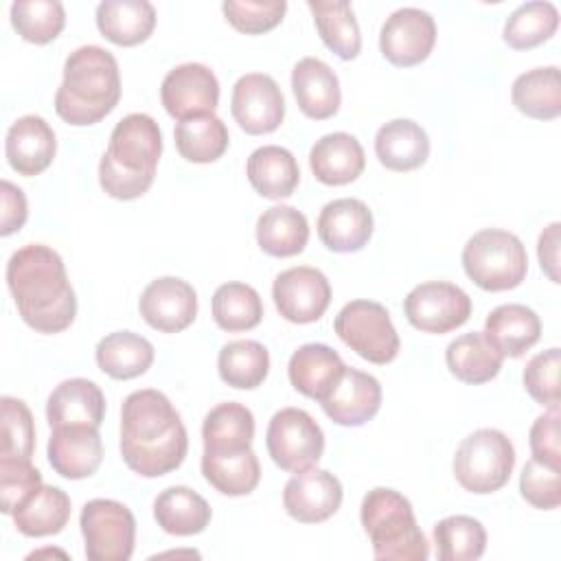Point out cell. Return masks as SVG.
<instances>
[{"instance_id":"obj_1","label":"cell","mask_w":561,"mask_h":561,"mask_svg":"<svg viewBox=\"0 0 561 561\" xmlns=\"http://www.w3.org/2000/svg\"><path fill=\"white\" fill-rule=\"evenodd\" d=\"M188 451L180 412L160 390L145 388L127 394L121 408V456L142 478L178 469Z\"/></svg>"},{"instance_id":"obj_2","label":"cell","mask_w":561,"mask_h":561,"mask_svg":"<svg viewBox=\"0 0 561 561\" xmlns=\"http://www.w3.org/2000/svg\"><path fill=\"white\" fill-rule=\"evenodd\" d=\"M7 285L20 318L39 333H59L77 316L75 289L61 256L44 245L28 243L7 263Z\"/></svg>"},{"instance_id":"obj_3","label":"cell","mask_w":561,"mask_h":561,"mask_svg":"<svg viewBox=\"0 0 561 561\" xmlns=\"http://www.w3.org/2000/svg\"><path fill=\"white\" fill-rule=\"evenodd\" d=\"M162 153V134L149 114H127L110 134L99 162L101 188L114 199H136L149 191Z\"/></svg>"},{"instance_id":"obj_4","label":"cell","mask_w":561,"mask_h":561,"mask_svg":"<svg viewBox=\"0 0 561 561\" xmlns=\"http://www.w3.org/2000/svg\"><path fill=\"white\" fill-rule=\"evenodd\" d=\"M121 99L118 61L96 44L79 46L64 64V79L55 94V112L68 125H94Z\"/></svg>"},{"instance_id":"obj_5","label":"cell","mask_w":561,"mask_h":561,"mask_svg":"<svg viewBox=\"0 0 561 561\" xmlns=\"http://www.w3.org/2000/svg\"><path fill=\"white\" fill-rule=\"evenodd\" d=\"M359 519L377 559L425 561L430 557V546L416 524L412 504L399 491L388 486L368 491L362 500Z\"/></svg>"},{"instance_id":"obj_6","label":"cell","mask_w":561,"mask_h":561,"mask_svg":"<svg viewBox=\"0 0 561 561\" xmlns=\"http://www.w3.org/2000/svg\"><path fill=\"white\" fill-rule=\"evenodd\" d=\"M462 267L480 289L506 291L526 278L528 254L517 234L484 228L465 243Z\"/></svg>"},{"instance_id":"obj_7","label":"cell","mask_w":561,"mask_h":561,"mask_svg":"<svg viewBox=\"0 0 561 561\" xmlns=\"http://www.w3.org/2000/svg\"><path fill=\"white\" fill-rule=\"evenodd\" d=\"M515 467L511 438L493 427L471 432L454 454V476L458 484L476 495L500 491Z\"/></svg>"},{"instance_id":"obj_8","label":"cell","mask_w":561,"mask_h":561,"mask_svg":"<svg viewBox=\"0 0 561 561\" xmlns=\"http://www.w3.org/2000/svg\"><path fill=\"white\" fill-rule=\"evenodd\" d=\"M340 340L370 364H388L399 353V333L388 309L375 300L346 302L333 322Z\"/></svg>"},{"instance_id":"obj_9","label":"cell","mask_w":561,"mask_h":561,"mask_svg":"<svg viewBox=\"0 0 561 561\" xmlns=\"http://www.w3.org/2000/svg\"><path fill=\"white\" fill-rule=\"evenodd\" d=\"M79 526L90 561H127L131 557L136 519L125 504L105 497L90 500L81 508Z\"/></svg>"},{"instance_id":"obj_10","label":"cell","mask_w":561,"mask_h":561,"mask_svg":"<svg viewBox=\"0 0 561 561\" xmlns=\"http://www.w3.org/2000/svg\"><path fill=\"white\" fill-rule=\"evenodd\" d=\"M265 445L283 471L298 473L318 465L324 451V434L309 412L283 408L270 419Z\"/></svg>"},{"instance_id":"obj_11","label":"cell","mask_w":561,"mask_h":561,"mask_svg":"<svg viewBox=\"0 0 561 561\" xmlns=\"http://www.w3.org/2000/svg\"><path fill=\"white\" fill-rule=\"evenodd\" d=\"M408 322L423 333H447L471 316V298L447 280H427L410 289L403 300Z\"/></svg>"},{"instance_id":"obj_12","label":"cell","mask_w":561,"mask_h":561,"mask_svg":"<svg viewBox=\"0 0 561 561\" xmlns=\"http://www.w3.org/2000/svg\"><path fill=\"white\" fill-rule=\"evenodd\" d=\"M160 101L167 114L178 121L208 116L215 114L219 103V81L204 64H180L162 79Z\"/></svg>"},{"instance_id":"obj_13","label":"cell","mask_w":561,"mask_h":561,"mask_svg":"<svg viewBox=\"0 0 561 561\" xmlns=\"http://www.w3.org/2000/svg\"><path fill=\"white\" fill-rule=\"evenodd\" d=\"M272 298L287 322L309 324L324 316L331 302V285L320 270L296 265L274 278Z\"/></svg>"},{"instance_id":"obj_14","label":"cell","mask_w":561,"mask_h":561,"mask_svg":"<svg viewBox=\"0 0 561 561\" xmlns=\"http://www.w3.org/2000/svg\"><path fill=\"white\" fill-rule=\"evenodd\" d=\"M436 44L434 18L416 7L390 13L379 31L381 55L394 66H416L425 61Z\"/></svg>"},{"instance_id":"obj_15","label":"cell","mask_w":561,"mask_h":561,"mask_svg":"<svg viewBox=\"0 0 561 561\" xmlns=\"http://www.w3.org/2000/svg\"><path fill=\"white\" fill-rule=\"evenodd\" d=\"M230 110L245 134H270L285 118V96L270 75L248 72L232 85Z\"/></svg>"},{"instance_id":"obj_16","label":"cell","mask_w":561,"mask_h":561,"mask_svg":"<svg viewBox=\"0 0 561 561\" xmlns=\"http://www.w3.org/2000/svg\"><path fill=\"white\" fill-rule=\"evenodd\" d=\"M138 309L151 329L178 333L195 320L197 294L191 283L178 276H160L142 289Z\"/></svg>"},{"instance_id":"obj_17","label":"cell","mask_w":561,"mask_h":561,"mask_svg":"<svg viewBox=\"0 0 561 561\" xmlns=\"http://www.w3.org/2000/svg\"><path fill=\"white\" fill-rule=\"evenodd\" d=\"M342 482L327 469L294 473L283 489V506L289 517L302 524L329 519L342 504Z\"/></svg>"},{"instance_id":"obj_18","label":"cell","mask_w":561,"mask_h":561,"mask_svg":"<svg viewBox=\"0 0 561 561\" xmlns=\"http://www.w3.org/2000/svg\"><path fill=\"white\" fill-rule=\"evenodd\" d=\"M320 405L333 423L357 427L379 412L381 386L373 375L346 366L331 390L320 399Z\"/></svg>"},{"instance_id":"obj_19","label":"cell","mask_w":561,"mask_h":561,"mask_svg":"<svg viewBox=\"0 0 561 561\" xmlns=\"http://www.w3.org/2000/svg\"><path fill=\"white\" fill-rule=\"evenodd\" d=\"M48 462L50 467L68 480L90 478L103 460V443L99 427L90 425H64L53 427L48 438Z\"/></svg>"},{"instance_id":"obj_20","label":"cell","mask_w":561,"mask_h":561,"mask_svg":"<svg viewBox=\"0 0 561 561\" xmlns=\"http://www.w3.org/2000/svg\"><path fill=\"white\" fill-rule=\"evenodd\" d=\"M55 151V131L42 116L26 114L11 123L4 140V153L11 169L20 175H39L50 167Z\"/></svg>"},{"instance_id":"obj_21","label":"cell","mask_w":561,"mask_h":561,"mask_svg":"<svg viewBox=\"0 0 561 561\" xmlns=\"http://www.w3.org/2000/svg\"><path fill=\"white\" fill-rule=\"evenodd\" d=\"M318 237L331 252H357L373 234V213L357 197H340L320 210Z\"/></svg>"},{"instance_id":"obj_22","label":"cell","mask_w":561,"mask_h":561,"mask_svg":"<svg viewBox=\"0 0 561 561\" xmlns=\"http://www.w3.org/2000/svg\"><path fill=\"white\" fill-rule=\"evenodd\" d=\"M291 90L298 107L313 121L331 118L340 110L337 75L318 57H302L291 70Z\"/></svg>"},{"instance_id":"obj_23","label":"cell","mask_w":561,"mask_h":561,"mask_svg":"<svg viewBox=\"0 0 561 561\" xmlns=\"http://www.w3.org/2000/svg\"><path fill=\"white\" fill-rule=\"evenodd\" d=\"M105 416V397L101 388L83 377L61 381L46 401V419L50 427L90 425L101 427Z\"/></svg>"},{"instance_id":"obj_24","label":"cell","mask_w":561,"mask_h":561,"mask_svg":"<svg viewBox=\"0 0 561 561\" xmlns=\"http://www.w3.org/2000/svg\"><path fill=\"white\" fill-rule=\"evenodd\" d=\"M309 167L318 182L327 186H342L362 175L366 156L355 136L333 131L316 140L309 151Z\"/></svg>"},{"instance_id":"obj_25","label":"cell","mask_w":561,"mask_h":561,"mask_svg":"<svg viewBox=\"0 0 561 561\" xmlns=\"http://www.w3.org/2000/svg\"><path fill=\"white\" fill-rule=\"evenodd\" d=\"M375 153L390 171H414L430 156V138L425 129L410 118H394L379 127L375 136Z\"/></svg>"},{"instance_id":"obj_26","label":"cell","mask_w":561,"mask_h":561,"mask_svg":"<svg viewBox=\"0 0 561 561\" xmlns=\"http://www.w3.org/2000/svg\"><path fill=\"white\" fill-rule=\"evenodd\" d=\"M445 362L456 379L478 386L497 377L504 355L484 331H471L447 344Z\"/></svg>"},{"instance_id":"obj_27","label":"cell","mask_w":561,"mask_h":561,"mask_svg":"<svg viewBox=\"0 0 561 561\" xmlns=\"http://www.w3.org/2000/svg\"><path fill=\"white\" fill-rule=\"evenodd\" d=\"M344 368L346 364L342 362L337 351H333L327 344L311 342L302 344L298 351L291 353L287 375L291 386L300 394L320 401L331 390V386L335 383Z\"/></svg>"},{"instance_id":"obj_28","label":"cell","mask_w":561,"mask_h":561,"mask_svg":"<svg viewBox=\"0 0 561 561\" xmlns=\"http://www.w3.org/2000/svg\"><path fill=\"white\" fill-rule=\"evenodd\" d=\"M252 188L267 199H283L294 193L300 180V169L294 153L278 145L254 149L245 164Z\"/></svg>"},{"instance_id":"obj_29","label":"cell","mask_w":561,"mask_h":561,"mask_svg":"<svg viewBox=\"0 0 561 561\" xmlns=\"http://www.w3.org/2000/svg\"><path fill=\"white\" fill-rule=\"evenodd\" d=\"M101 35L118 46L145 42L156 26V9L147 0H103L96 7Z\"/></svg>"},{"instance_id":"obj_30","label":"cell","mask_w":561,"mask_h":561,"mask_svg":"<svg viewBox=\"0 0 561 561\" xmlns=\"http://www.w3.org/2000/svg\"><path fill=\"white\" fill-rule=\"evenodd\" d=\"M484 333L504 357H522L539 340L541 320L530 307L508 302L486 316Z\"/></svg>"},{"instance_id":"obj_31","label":"cell","mask_w":561,"mask_h":561,"mask_svg":"<svg viewBox=\"0 0 561 561\" xmlns=\"http://www.w3.org/2000/svg\"><path fill=\"white\" fill-rule=\"evenodd\" d=\"M158 526L175 537H191L210 524L213 511L208 502L188 486H169L153 502Z\"/></svg>"},{"instance_id":"obj_32","label":"cell","mask_w":561,"mask_h":561,"mask_svg":"<svg viewBox=\"0 0 561 561\" xmlns=\"http://www.w3.org/2000/svg\"><path fill=\"white\" fill-rule=\"evenodd\" d=\"M309 239L307 217L294 206H270L256 219V243L270 256L300 254Z\"/></svg>"},{"instance_id":"obj_33","label":"cell","mask_w":561,"mask_h":561,"mask_svg":"<svg viewBox=\"0 0 561 561\" xmlns=\"http://www.w3.org/2000/svg\"><path fill=\"white\" fill-rule=\"evenodd\" d=\"M202 438L204 451L208 454H230L250 449L254 438V416L243 403H219L204 416Z\"/></svg>"},{"instance_id":"obj_34","label":"cell","mask_w":561,"mask_h":561,"mask_svg":"<svg viewBox=\"0 0 561 561\" xmlns=\"http://www.w3.org/2000/svg\"><path fill=\"white\" fill-rule=\"evenodd\" d=\"M513 105L528 118L552 121L561 114V77L557 66L522 72L511 88Z\"/></svg>"},{"instance_id":"obj_35","label":"cell","mask_w":561,"mask_h":561,"mask_svg":"<svg viewBox=\"0 0 561 561\" xmlns=\"http://www.w3.org/2000/svg\"><path fill=\"white\" fill-rule=\"evenodd\" d=\"M202 473L206 482L230 497L248 495L261 480V465L256 454L250 449L230 454H202Z\"/></svg>"},{"instance_id":"obj_36","label":"cell","mask_w":561,"mask_h":561,"mask_svg":"<svg viewBox=\"0 0 561 561\" xmlns=\"http://www.w3.org/2000/svg\"><path fill=\"white\" fill-rule=\"evenodd\" d=\"M70 519V497L53 484H42L13 511L15 528L26 537H48L64 530Z\"/></svg>"},{"instance_id":"obj_37","label":"cell","mask_w":561,"mask_h":561,"mask_svg":"<svg viewBox=\"0 0 561 561\" xmlns=\"http://www.w3.org/2000/svg\"><path fill=\"white\" fill-rule=\"evenodd\" d=\"M316 28L329 50L340 59H355L362 50L359 24L346 0H309Z\"/></svg>"},{"instance_id":"obj_38","label":"cell","mask_w":561,"mask_h":561,"mask_svg":"<svg viewBox=\"0 0 561 561\" xmlns=\"http://www.w3.org/2000/svg\"><path fill=\"white\" fill-rule=\"evenodd\" d=\"M153 346L147 337L131 331H116L96 344L99 368L114 379H134L153 364Z\"/></svg>"},{"instance_id":"obj_39","label":"cell","mask_w":561,"mask_h":561,"mask_svg":"<svg viewBox=\"0 0 561 561\" xmlns=\"http://www.w3.org/2000/svg\"><path fill=\"white\" fill-rule=\"evenodd\" d=\"M173 138L180 156L195 164H208L219 160L230 142L226 123L215 114L178 121Z\"/></svg>"},{"instance_id":"obj_40","label":"cell","mask_w":561,"mask_h":561,"mask_svg":"<svg viewBox=\"0 0 561 561\" xmlns=\"http://www.w3.org/2000/svg\"><path fill=\"white\" fill-rule=\"evenodd\" d=\"M217 370L228 386L252 390L261 386L270 373V353L256 340H234L221 346Z\"/></svg>"},{"instance_id":"obj_41","label":"cell","mask_w":561,"mask_h":561,"mask_svg":"<svg viewBox=\"0 0 561 561\" xmlns=\"http://www.w3.org/2000/svg\"><path fill=\"white\" fill-rule=\"evenodd\" d=\"M434 546L440 561H473L484 554L486 530L471 515H449L434 526Z\"/></svg>"},{"instance_id":"obj_42","label":"cell","mask_w":561,"mask_h":561,"mask_svg":"<svg viewBox=\"0 0 561 561\" xmlns=\"http://www.w3.org/2000/svg\"><path fill=\"white\" fill-rule=\"evenodd\" d=\"M559 26V11L548 0H533L519 4L504 24V42L515 50H528L554 35Z\"/></svg>"},{"instance_id":"obj_43","label":"cell","mask_w":561,"mask_h":561,"mask_svg":"<svg viewBox=\"0 0 561 561\" xmlns=\"http://www.w3.org/2000/svg\"><path fill=\"white\" fill-rule=\"evenodd\" d=\"M213 318L228 333L254 329L263 318L259 291L245 283L219 285L213 294Z\"/></svg>"},{"instance_id":"obj_44","label":"cell","mask_w":561,"mask_h":561,"mask_svg":"<svg viewBox=\"0 0 561 561\" xmlns=\"http://www.w3.org/2000/svg\"><path fill=\"white\" fill-rule=\"evenodd\" d=\"M11 24L22 39L48 44L61 33L66 11L59 0H18L11 4Z\"/></svg>"},{"instance_id":"obj_45","label":"cell","mask_w":561,"mask_h":561,"mask_svg":"<svg viewBox=\"0 0 561 561\" xmlns=\"http://www.w3.org/2000/svg\"><path fill=\"white\" fill-rule=\"evenodd\" d=\"M2 443H0V458H20L31 460L35 449V425L33 414L22 399L2 397Z\"/></svg>"},{"instance_id":"obj_46","label":"cell","mask_w":561,"mask_h":561,"mask_svg":"<svg viewBox=\"0 0 561 561\" xmlns=\"http://www.w3.org/2000/svg\"><path fill=\"white\" fill-rule=\"evenodd\" d=\"M226 20L241 33L259 35L280 24L287 2L285 0H226L221 4Z\"/></svg>"},{"instance_id":"obj_47","label":"cell","mask_w":561,"mask_h":561,"mask_svg":"<svg viewBox=\"0 0 561 561\" xmlns=\"http://www.w3.org/2000/svg\"><path fill=\"white\" fill-rule=\"evenodd\" d=\"M559 366H561V351L552 346L543 353H537L524 368L526 392L548 410H559V401H561Z\"/></svg>"},{"instance_id":"obj_48","label":"cell","mask_w":561,"mask_h":561,"mask_svg":"<svg viewBox=\"0 0 561 561\" xmlns=\"http://www.w3.org/2000/svg\"><path fill=\"white\" fill-rule=\"evenodd\" d=\"M39 486L42 473L31 460L0 458V508L4 515H13Z\"/></svg>"},{"instance_id":"obj_49","label":"cell","mask_w":561,"mask_h":561,"mask_svg":"<svg viewBox=\"0 0 561 561\" xmlns=\"http://www.w3.org/2000/svg\"><path fill=\"white\" fill-rule=\"evenodd\" d=\"M522 497L541 511H552L561 504V478L559 469L541 460L530 458L519 478Z\"/></svg>"},{"instance_id":"obj_50","label":"cell","mask_w":561,"mask_h":561,"mask_svg":"<svg viewBox=\"0 0 561 561\" xmlns=\"http://www.w3.org/2000/svg\"><path fill=\"white\" fill-rule=\"evenodd\" d=\"M530 451L535 460L550 467H561V440H559V410L543 412L530 427Z\"/></svg>"},{"instance_id":"obj_51","label":"cell","mask_w":561,"mask_h":561,"mask_svg":"<svg viewBox=\"0 0 561 561\" xmlns=\"http://www.w3.org/2000/svg\"><path fill=\"white\" fill-rule=\"evenodd\" d=\"M0 193H2V224H0V234L9 237L15 230H20L26 221L28 215V206H26V197L24 191L15 184H11L9 180H2L0 184Z\"/></svg>"},{"instance_id":"obj_52","label":"cell","mask_w":561,"mask_h":561,"mask_svg":"<svg viewBox=\"0 0 561 561\" xmlns=\"http://www.w3.org/2000/svg\"><path fill=\"white\" fill-rule=\"evenodd\" d=\"M559 221H552L550 226H546L539 234L537 241V254H539V263L541 270L548 274V278L552 283H559Z\"/></svg>"}]
</instances>
